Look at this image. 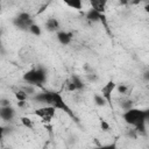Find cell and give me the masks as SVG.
Listing matches in <instances>:
<instances>
[{
  "label": "cell",
  "mask_w": 149,
  "mask_h": 149,
  "mask_svg": "<svg viewBox=\"0 0 149 149\" xmlns=\"http://www.w3.org/2000/svg\"><path fill=\"white\" fill-rule=\"evenodd\" d=\"M30 99L36 101V102H38V104H42L44 106H52L56 111H58V109L63 111L70 118L76 119V116L72 113L71 108L68 106V104L65 102L64 98L58 92H55V91H42V92H37Z\"/></svg>",
  "instance_id": "6da1fadb"
},
{
  "label": "cell",
  "mask_w": 149,
  "mask_h": 149,
  "mask_svg": "<svg viewBox=\"0 0 149 149\" xmlns=\"http://www.w3.org/2000/svg\"><path fill=\"white\" fill-rule=\"evenodd\" d=\"M122 119L125 122L132 127L136 133L146 134L147 133V120L149 119V109H140V108H130L122 114Z\"/></svg>",
  "instance_id": "7a4b0ae2"
},
{
  "label": "cell",
  "mask_w": 149,
  "mask_h": 149,
  "mask_svg": "<svg viewBox=\"0 0 149 149\" xmlns=\"http://www.w3.org/2000/svg\"><path fill=\"white\" fill-rule=\"evenodd\" d=\"M48 78V72L43 66H37L28 70L27 72L23 73L22 79L29 85H33L35 87H43V84L47 81Z\"/></svg>",
  "instance_id": "3957f363"
},
{
  "label": "cell",
  "mask_w": 149,
  "mask_h": 149,
  "mask_svg": "<svg viewBox=\"0 0 149 149\" xmlns=\"http://www.w3.org/2000/svg\"><path fill=\"white\" fill-rule=\"evenodd\" d=\"M12 23H13V26H14L15 28H17L19 30L28 31L29 27H30L33 23H35V22H34L33 16L30 15V13L22 10V12L17 13L16 16L13 17Z\"/></svg>",
  "instance_id": "277c9868"
},
{
  "label": "cell",
  "mask_w": 149,
  "mask_h": 149,
  "mask_svg": "<svg viewBox=\"0 0 149 149\" xmlns=\"http://www.w3.org/2000/svg\"><path fill=\"white\" fill-rule=\"evenodd\" d=\"M34 114L36 116L41 118L43 122H50L56 114V109L52 106H42V107L35 109Z\"/></svg>",
  "instance_id": "5b68a950"
},
{
  "label": "cell",
  "mask_w": 149,
  "mask_h": 149,
  "mask_svg": "<svg viewBox=\"0 0 149 149\" xmlns=\"http://www.w3.org/2000/svg\"><path fill=\"white\" fill-rule=\"evenodd\" d=\"M85 17L86 20L90 22V23H95V22H101L105 27V29L108 31V24H107V19H106V15L105 14H101V13H98L97 10L90 8L86 14H85Z\"/></svg>",
  "instance_id": "8992f818"
},
{
  "label": "cell",
  "mask_w": 149,
  "mask_h": 149,
  "mask_svg": "<svg viewBox=\"0 0 149 149\" xmlns=\"http://www.w3.org/2000/svg\"><path fill=\"white\" fill-rule=\"evenodd\" d=\"M65 87L68 91L70 92H77V91H83L85 88V84L83 81V79L77 76V74H72L65 83Z\"/></svg>",
  "instance_id": "52a82bcc"
},
{
  "label": "cell",
  "mask_w": 149,
  "mask_h": 149,
  "mask_svg": "<svg viewBox=\"0 0 149 149\" xmlns=\"http://www.w3.org/2000/svg\"><path fill=\"white\" fill-rule=\"evenodd\" d=\"M115 86H116V83L111 79V80H108L101 87V91H100V94L106 100V102L109 105V107H113V104H112V94L115 91Z\"/></svg>",
  "instance_id": "ba28073f"
},
{
  "label": "cell",
  "mask_w": 149,
  "mask_h": 149,
  "mask_svg": "<svg viewBox=\"0 0 149 149\" xmlns=\"http://www.w3.org/2000/svg\"><path fill=\"white\" fill-rule=\"evenodd\" d=\"M56 38L57 41L62 44V45H69L71 42H72V38H73V33L71 31H68V30H58L56 33Z\"/></svg>",
  "instance_id": "9c48e42d"
},
{
  "label": "cell",
  "mask_w": 149,
  "mask_h": 149,
  "mask_svg": "<svg viewBox=\"0 0 149 149\" xmlns=\"http://www.w3.org/2000/svg\"><path fill=\"white\" fill-rule=\"evenodd\" d=\"M16 111L13 106H7V107H0V119L9 122L15 118Z\"/></svg>",
  "instance_id": "30bf717a"
},
{
  "label": "cell",
  "mask_w": 149,
  "mask_h": 149,
  "mask_svg": "<svg viewBox=\"0 0 149 149\" xmlns=\"http://www.w3.org/2000/svg\"><path fill=\"white\" fill-rule=\"evenodd\" d=\"M44 27L49 33H57L58 30H61V23H59L58 19H56V17L48 19L44 23Z\"/></svg>",
  "instance_id": "8fae6325"
},
{
  "label": "cell",
  "mask_w": 149,
  "mask_h": 149,
  "mask_svg": "<svg viewBox=\"0 0 149 149\" xmlns=\"http://www.w3.org/2000/svg\"><path fill=\"white\" fill-rule=\"evenodd\" d=\"M90 5H91V8L97 10L98 13H101V14H105L106 12V5L107 2L105 0H92L90 1Z\"/></svg>",
  "instance_id": "7c38bea8"
},
{
  "label": "cell",
  "mask_w": 149,
  "mask_h": 149,
  "mask_svg": "<svg viewBox=\"0 0 149 149\" xmlns=\"http://www.w3.org/2000/svg\"><path fill=\"white\" fill-rule=\"evenodd\" d=\"M20 90H22V91L28 95V98H31L33 95H35V94L37 93V88H36L35 86H33V85H29V84H26V85L21 86Z\"/></svg>",
  "instance_id": "4fadbf2b"
},
{
  "label": "cell",
  "mask_w": 149,
  "mask_h": 149,
  "mask_svg": "<svg viewBox=\"0 0 149 149\" xmlns=\"http://www.w3.org/2000/svg\"><path fill=\"white\" fill-rule=\"evenodd\" d=\"M64 3L72 9H78V10L83 9V1L80 0H65Z\"/></svg>",
  "instance_id": "5bb4252c"
},
{
  "label": "cell",
  "mask_w": 149,
  "mask_h": 149,
  "mask_svg": "<svg viewBox=\"0 0 149 149\" xmlns=\"http://www.w3.org/2000/svg\"><path fill=\"white\" fill-rule=\"evenodd\" d=\"M93 101H94V104H95L97 106H99V107H104V106L107 105L106 100L102 98V95H101L100 93H94V94H93Z\"/></svg>",
  "instance_id": "9a60e30c"
},
{
  "label": "cell",
  "mask_w": 149,
  "mask_h": 149,
  "mask_svg": "<svg viewBox=\"0 0 149 149\" xmlns=\"http://www.w3.org/2000/svg\"><path fill=\"white\" fill-rule=\"evenodd\" d=\"M28 31H29L31 35H34V36H41V34H42L41 27H40L38 24H36V23H33V24L29 27Z\"/></svg>",
  "instance_id": "2e32d148"
},
{
  "label": "cell",
  "mask_w": 149,
  "mask_h": 149,
  "mask_svg": "<svg viewBox=\"0 0 149 149\" xmlns=\"http://www.w3.org/2000/svg\"><path fill=\"white\" fill-rule=\"evenodd\" d=\"M86 79H87L88 81H91V83H95V81L99 80V76H98V74L93 71V69H92V70H90V71L86 72Z\"/></svg>",
  "instance_id": "e0dca14e"
},
{
  "label": "cell",
  "mask_w": 149,
  "mask_h": 149,
  "mask_svg": "<svg viewBox=\"0 0 149 149\" xmlns=\"http://www.w3.org/2000/svg\"><path fill=\"white\" fill-rule=\"evenodd\" d=\"M14 95H15V98H16L17 101H27V99H29L28 95L22 90H20V88H19V91H15L14 92Z\"/></svg>",
  "instance_id": "ac0fdd59"
},
{
  "label": "cell",
  "mask_w": 149,
  "mask_h": 149,
  "mask_svg": "<svg viewBox=\"0 0 149 149\" xmlns=\"http://www.w3.org/2000/svg\"><path fill=\"white\" fill-rule=\"evenodd\" d=\"M120 106L123 109V112H126V111L133 108V100L132 99H125V100H122L120 102Z\"/></svg>",
  "instance_id": "d6986e66"
},
{
  "label": "cell",
  "mask_w": 149,
  "mask_h": 149,
  "mask_svg": "<svg viewBox=\"0 0 149 149\" xmlns=\"http://www.w3.org/2000/svg\"><path fill=\"white\" fill-rule=\"evenodd\" d=\"M115 90H116V91H118V93H120V94H128L129 86H128V85H126V84H116Z\"/></svg>",
  "instance_id": "ffe728a7"
},
{
  "label": "cell",
  "mask_w": 149,
  "mask_h": 149,
  "mask_svg": "<svg viewBox=\"0 0 149 149\" xmlns=\"http://www.w3.org/2000/svg\"><path fill=\"white\" fill-rule=\"evenodd\" d=\"M21 123H22L26 128H28V129H33V128H34V123H33L31 119H29V118H27V116H22V118H21Z\"/></svg>",
  "instance_id": "44dd1931"
},
{
  "label": "cell",
  "mask_w": 149,
  "mask_h": 149,
  "mask_svg": "<svg viewBox=\"0 0 149 149\" xmlns=\"http://www.w3.org/2000/svg\"><path fill=\"white\" fill-rule=\"evenodd\" d=\"M93 149H118V147H116V142H112V143H107V144L94 147Z\"/></svg>",
  "instance_id": "7402d4cb"
},
{
  "label": "cell",
  "mask_w": 149,
  "mask_h": 149,
  "mask_svg": "<svg viewBox=\"0 0 149 149\" xmlns=\"http://www.w3.org/2000/svg\"><path fill=\"white\" fill-rule=\"evenodd\" d=\"M7 106H12V101L8 98H0V107H7Z\"/></svg>",
  "instance_id": "603a6c76"
},
{
  "label": "cell",
  "mask_w": 149,
  "mask_h": 149,
  "mask_svg": "<svg viewBox=\"0 0 149 149\" xmlns=\"http://www.w3.org/2000/svg\"><path fill=\"white\" fill-rule=\"evenodd\" d=\"M100 127H101V129L104 130V132H107V130H109L111 129V126L107 123V121H105V120H101L100 121Z\"/></svg>",
  "instance_id": "cb8c5ba5"
},
{
  "label": "cell",
  "mask_w": 149,
  "mask_h": 149,
  "mask_svg": "<svg viewBox=\"0 0 149 149\" xmlns=\"http://www.w3.org/2000/svg\"><path fill=\"white\" fill-rule=\"evenodd\" d=\"M6 127H3L2 125H0V141H2V139H3V136H5V134H6Z\"/></svg>",
  "instance_id": "d4e9b609"
},
{
  "label": "cell",
  "mask_w": 149,
  "mask_h": 149,
  "mask_svg": "<svg viewBox=\"0 0 149 149\" xmlns=\"http://www.w3.org/2000/svg\"><path fill=\"white\" fill-rule=\"evenodd\" d=\"M26 101H17V107L19 108H23V107H26Z\"/></svg>",
  "instance_id": "484cf974"
},
{
  "label": "cell",
  "mask_w": 149,
  "mask_h": 149,
  "mask_svg": "<svg viewBox=\"0 0 149 149\" xmlns=\"http://www.w3.org/2000/svg\"><path fill=\"white\" fill-rule=\"evenodd\" d=\"M143 77H144V79H146L147 81L149 80V71H148V70H146V71L143 72Z\"/></svg>",
  "instance_id": "4316f807"
},
{
  "label": "cell",
  "mask_w": 149,
  "mask_h": 149,
  "mask_svg": "<svg viewBox=\"0 0 149 149\" xmlns=\"http://www.w3.org/2000/svg\"><path fill=\"white\" fill-rule=\"evenodd\" d=\"M2 45V43H1V28H0V47Z\"/></svg>",
  "instance_id": "83f0119b"
},
{
  "label": "cell",
  "mask_w": 149,
  "mask_h": 149,
  "mask_svg": "<svg viewBox=\"0 0 149 149\" xmlns=\"http://www.w3.org/2000/svg\"><path fill=\"white\" fill-rule=\"evenodd\" d=\"M3 149H12V148H3Z\"/></svg>",
  "instance_id": "f1b7e54d"
}]
</instances>
